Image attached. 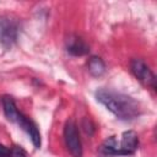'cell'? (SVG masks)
<instances>
[{"instance_id":"cell-1","label":"cell","mask_w":157,"mask_h":157,"mask_svg":"<svg viewBox=\"0 0 157 157\" xmlns=\"http://www.w3.org/2000/svg\"><path fill=\"white\" fill-rule=\"evenodd\" d=\"M96 98L119 119L131 120L140 115V104L134 98L121 92L101 88L96 92Z\"/></svg>"},{"instance_id":"cell-2","label":"cell","mask_w":157,"mask_h":157,"mask_svg":"<svg viewBox=\"0 0 157 157\" xmlns=\"http://www.w3.org/2000/svg\"><path fill=\"white\" fill-rule=\"evenodd\" d=\"M64 140H65L66 148L71 153V156L82 157V145H81L78 131H77V125L72 119H70L65 123Z\"/></svg>"},{"instance_id":"cell-3","label":"cell","mask_w":157,"mask_h":157,"mask_svg":"<svg viewBox=\"0 0 157 157\" xmlns=\"http://www.w3.org/2000/svg\"><path fill=\"white\" fill-rule=\"evenodd\" d=\"M18 33V22L16 18H12L9 15L0 16V43L4 47H11Z\"/></svg>"},{"instance_id":"cell-4","label":"cell","mask_w":157,"mask_h":157,"mask_svg":"<svg viewBox=\"0 0 157 157\" xmlns=\"http://www.w3.org/2000/svg\"><path fill=\"white\" fill-rule=\"evenodd\" d=\"M130 70L142 85L151 88L156 87V78L153 72L141 59H132L130 63Z\"/></svg>"},{"instance_id":"cell-5","label":"cell","mask_w":157,"mask_h":157,"mask_svg":"<svg viewBox=\"0 0 157 157\" xmlns=\"http://www.w3.org/2000/svg\"><path fill=\"white\" fill-rule=\"evenodd\" d=\"M139 146V139L135 131L129 130L121 135V140L118 142V156L132 155Z\"/></svg>"},{"instance_id":"cell-6","label":"cell","mask_w":157,"mask_h":157,"mask_svg":"<svg viewBox=\"0 0 157 157\" xmlns=\"http://www.w3.org/2000/svg\"><path fill=\"white\" fill-rule=\"evenodd\" d=\"M17 124L20 125V128H22L28 134V136H29L33 146L36 148H39L40 147V144H42V139H40V132H39L38 126L31 119H28L27 117H25L23 114H21Z\"/></svg>"},{"instance_id":"cell-7","label":"cell","mask_w":157,"mask_h":157,"mask_svg":"<svg viewBox=\"0 0 157 157\" xmlns=\"http://www.w3.org/2000/svg\"><path fill=\"white\" fill-rule=\"evenodd\" d=\"M1 104H2V109H4L5 117L7 118V120L17 124V121H18V119H20V117H21L22 113H20L17 110L16 104H15V101L12 99V97L4 96L1 98Z\"/></svg>"},{"instance_id":"cell-8","label":"cell","mask_w":157,"mask_h":157,"mask_svg":"<svg viewBox=\"0 0 157 157\" xmlns=\"http://www.w3.org/2000/svg\"><path fill=\"white\" fill-rule=\"evenodd\" d=\"M67 52L72 55L81 56L90 52L88 45L78 37H70L67 39Z\"/></svg>"},{"instance_id":"cell-9","label":"cell","mask_w":157,"mask_h":157,"mask_svg":"<svg viewBox=\"0 0 157 157\" xmlns=\"http://www.w3.org/2000/svg\"><path fill=\"white\" fill-rule=\"evenodd\" d=\"M99 155L102 157H109V156H118V141L115 136L108 137L99 147Z\"/></svg>"},{"instance_id":"cell-10","label":"cell","mask_w":157,"mask_h":157,"mask_svg":"<svg viewBox=\"0 0 157 157\" xmlns=\"http://www.w3.org/2000/svg\"><path fill=\"white\" fill-rule=\"evenodd\" d=\"M87 69L92 76H101L105 71V65L101 58L92 56V58H90V60L87 63Z\"/></svg>"},{"instance_id":"cell-11","label":"cell","mask_w":157,"mask_h":157,"mask_svg":"<svg viewBox=\"0 0 157 157\" xmlns=\"http://www.w3.org/2000/svg\"><path fill=\"white\" fill-rule=\"evenodd\" d=\"M9 157H27V155L22 147L13 146L11 150H9Z\"/></svg>"},{"instance_id":"cell-12","label":"cell","mask_w":157,"mask_h":157,"mask_svg":"<svg viewBox=\"0 0 157 157\" xmlns=\"http://www.w3.org/2000/svg\"><path fill=\"white\" fill-rule=\"evenodd\" d=\"M0 157H9V150L0 144Z\"/></svg>"}]
</instances>
